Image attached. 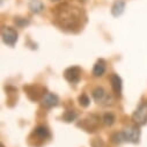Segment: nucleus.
<instances>
[{
  "label": "nucleus",
  "instance_id": "nucleus-1",
  "mask_svg": "<svg viewBox=\"0 0 147 147\" xmlns=\"http://www.w3.org/2000/svg\"><path fill=\"white\" fill-rule=\"evenodd\" d=\"M57 23L65 29L77 28L81 21V12L79 8L73 7L68 4L60 5L55 11Z\"/></svg>",
  "mask_w": 147,
  "mask_h": 147
},
{
  "label": "nucleus",
  "instance_id": "nucleus-2",
  "mask_svg": "<svg viewBox=\"0 0 147 147\" xmlns=\"http://www.w3.org/2000/svg\"><path fill=\"white\" fill-rule=\"evenodd\" d=\"M93 98L101 105H109L114 103V98L103 87H96L93 90Z\"/></svg>",
  "mask_w": 147,
  "mask_h": 147
},
{
  "label": "nucleus",
  "instance_id": "nucleus-3",
  "mask_svg": "<svg viewBox=\"0 0 147 147\" xmlns=\"http://www.w3.org/2000/svg\"><path fill=\"white\" fill-rule=\"evenodd\" d=\"M132 119L137 125H145L147 123V102H142L136 109L132 115Z\"/></svg>",
  "mask_w": 147,
  "mask_h": 147
},
{
  "label": "nucleus",
  "instance_id": "nucleus-4",
  "mask_svg": "<svg viewBox=\"0 0 147 147\" xmlns=\"http://www.w3.org/2000/svg\"><path fill=\"white\" fill-rule=\"evenodd\" d=\"M1 38L5 44L9 47H14L18 41V32L12 27H4L1 29Z\"/></svg>",
  "mask_w": 147,
  "mask_h": 147
},
{
  "label": "nucleus",
  "instance_id": "nucleus-5",
  "mask_svg": "<svg viewBox=\"0 0 147 147\" xmlns=\"http://www.w3.org/2000/svg\"><path fill=\"white\" fill-rule=\"evenodd\" d=\"M124 136H125V140L132 144H137L140 139V130L137 125H130L127 127H125L123 130Z\"/></svg>",
  "mask_w": 147,
  "mask_h": 147
},
{
  "label": "nucleus",
  "instance_id": "nucleus-6",
  "mask_svg": "<svg viewBox=\"0 0 147 147\" xmlns=\"http://www.w3.org/2000/svg\"><path fill=\"white\" fill-rule=\"evenodd\" d=\"M98 124H100V118L97 116L92 115V116L87 117L86 119L81 121L78 125L80 127H82L84 130H86L87 132H94L98 127Z\"/></svg>",
  "mask_w": 147,
  "mask_h": 147
},
{
  "label": "nucleus",
  "instance_id": "nucleus-7",
  "mask_svg": "<svg viewBox=\"0 0 147 147\" xmlns=\"http://www.w3.org/2000/svg\"><path fill=\"white\" fill-rule=\"evenodd\" d=\"M80 74H81V69L78 66H72L68 67L64 72V77L65 79L71 82V84H78L80 81Z\"/></svg>",
  "mask_w": 147,
  "mask_h": 147
},
{
  "label": "nucleus",
  "instance_id": "nucleus-8",
  "mask_svg": "<svg viewBox=\"0 0 147 147\" xmlns=\"http://www.w3.org/2000/svg\"><path fill=\"white\" fill-rule=\"evenodd\" d=\"M59 102V98L56 94H52V93H47L43 95L42 97V104L45 107V108H52V107H56Z\"/></svg>",
  "mask_w": 147,
  "mask_h": 147
},
{
  "label": "nucleus",
  "instance_id": "nucleus-9",
  "mask_svg": "<svg viewBox=\"0 0 147 147\" xmlns=\"http://www.w3.org/2000/svg\"><path fill=\"white\" fill-rule=\"evenodd\" d=\"M110 82H111V88L114 90V93L118 96H121L122 94V79L117 74H113L110 78Z\"/></svg>",
  "mask_w": 147,
  "mask_h": 147
},
{
  "label": "nucleus",
  "instance_id": "nucleus-10",
  "mask_svg": "<svg viewBox=\"0 0 147 147\" xmlns=\"http://www.w3.org/2000/svg\"><path fill=\"white\" fill-rule=\"evenodd\" d=\"M125 9V3L123 1V0H116V1L114 3L113 7H111V13L115 18H118L119 15L123 14Z\"/></svg>",
  "mask_w": 147,
  "mask_h": 147
},
{
  "label": "nucleus",
  "instance_id": "nucleus-11",
  "mask_svg": "<svg viewBox=\"0 0 147 147\" xmlns=\"http://www.w3.org/2000/svg\"><path fill=\"white\" fill-rule=\"evenodd\" d=\"M105 72V61L103 59H98L96 61V64L94 65V68H93V74L95 77H101L104 74Z\"/></svg>",
  "mask_w": 147,
  "mask_h": 147
},
{
  "label": "nucleus",
  "instance_id": "nucleus-12",
  "mask_svg": "<svg viewBox=\"0 0 147 147\" xmlns=\"http://www.w3.org/2000/svg\"><path fill=\"white\" fill-rule=\"evenodd\" d=\"M28 6H29V9L35 14H38L44 9V5L41 0H30Z\"/></svg>",
  "mask_w": 147,
  "mask_h": 147
},
{
  "label": "nucleus",
  "instance_id": "nucleus-13",
  "mask_svg": "<svg viewBox=\"0 0 147 147\" xmlns=\"http://www.w3.org/2000/svg\"><path fill=\"white\" fill-rule=\"evenodd\" d=\"M34 134L37 136L40 139H47V138L50 137V132H49V130L45 126H38V127H36L35 131H34Z\"/></svg>",
  "mask_w": 147,
  "mask_h": 147
},
{
  "label": "nucleus",
  "instance_id": "nucleus-14",
  "mask_svg": "<svg viewBox=\"0 0 147 147\" xmlns=\"http://www.w3.org/2000/svg\"><path fill=\"white\" fill-rule=\"evenodd\" d=\"M78 113L77 111H74V110H68V111H65L64 113V115L61 116V118H63V121L64 122H66V123H71V122H73V121H76L77 118H78Z\"/></svg>",
  "mask_w": 147,
  "mask_h": 147
},
{
  "label": "nucleus",
  "instance_id": "nucleus-15",
  "mask_svg": "<svg viewBox=\"0 0 147 147\" xmlns=\"http://www.w3.org/2000/svg\"><path fill=\"white\" fill-rule=\"evenodd\" d=\"M115 121H116L115 115L111 114V113H107V114H104L103 117H102V122H103V124L107 125V126H111V125L115 123Z\"/></svg>",
  "mask_w": 147,
  "mask_h": 147
},
{
  "label": "nucleus",
  "instance_id": "nucleus-16",
  "mask_svg": "<svg viewBox=\"0 0 147 147\" xmlns=\"http://www.w3.org/2000/svg\"><path fill=\"white\" fill-rule=\"evenodd\" d=\"M111 141H113L114 144H122V142L126 141V140H125L124 132L122 131V132H115V133H113V134H111Z\"/></svg>",
  "mask_w": 147,
  "mask_h": 147
},
{
  "label": "nucleus",
  "instance_id": "nucleus-17",
  "mask_svg": "<svg viewBox=\"0 0 147 147\" xmlns=\"http://www.w3.org/2000/svg\"><path fill=\"white\" fill-rule=\"evenodd\" d=\"M79 103L82 105V107H88L89 105V97L86 95V94H82L79 96Z\"/></svg>",
  "mask_w": 147,
  "mask_h": 147
},
{
  "label": "nucleus",
  "instance_id": "nucleus-18",
  "mask_svg": "<svg viewBox=\"0 0 147 147\" xmlns=\"http://www.w3.org/2000/svg\"><path fill=\"white\" fill-rule=\"evenodd\" d=\"M95 141L97 142V145H96V144H94V142H92V146H93V147H105L104 142H103L100 138H96V139H95Z\"/></svg>",
  "mask_w": 147,
  "mask_h": 147
},
{
  "label": "nucleus",
  "instance_id": "nucleus-19",
  "mask_svg": "<svg viewBox=\"0 0 147 147\" xmlns=\"http://www.w3.org/2000/svg\"><path fill=\"white\" fill-rule=\"evenodd\" d=\"M15 22H16V23H19L21 27H22V26H24V24H28V23H29L27 20H23V21H21V19H16V20H15Z\"/></svg>",
  "mask_w": 147,
  "mask_h": 147
},
{
  "label": "nucleus",
  "instance_id": "nucleus-20",
  "mask_svg": "<svg viewBox=\"0 0 147 147\" xmlns=\"http://www.w3.org/2000/svg\"><path fill=\"white\" fill-rule=\"evenodd\" d=\"M51 1H58V0H51Z\"/></svg>",
  "mask_w": 147,
  "mask_h": 147
},
{
  "label": "nucleus",
  "instance_id": "nucleus-21",
  "mask_svg": "<svg viewBox=\"0 0 147 147\" xmlns=\"http://www.w3.org/2000/svg\"><path fill=\"white\" fill-rule=\"evenodd\" d=\"M1 147H4V146H3V145H1Z\"/></svg>",
  "mask_w": 147,
  "mask_h": 147
}]
</instances>
